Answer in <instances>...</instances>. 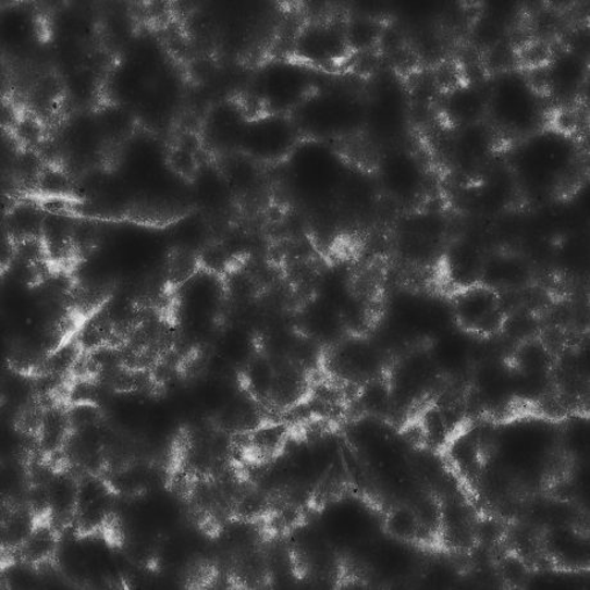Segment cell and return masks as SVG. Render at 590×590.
Segmentation results:
<instances>
[{"mask_svg": "<svg viewBox=\"0 0 590 590\" xmlns=\"http://www.w3.org/2000/svg\"><path fill=\"white\" fill-rule=\"evenodd\" d=\"M284 164L292 196L308 210L325 214L337 205L349 168L328 142L302 139Z\"/></svg>", "mask_w": 590, "mask_h": 590, "instance_id": "cell-1", "label": "cell"}, {"mask_svg": "<svg viewBox=\"0 0 590 590\" xmlns=\"http://www.w3.org/2000/svg\"><path fill=\"white\" fill-rule=\"evenodd\" d=\"M366 100L343 88H318L291 118L304 139L347 138L365 128Z\"/></svg>", "mask_w": 590, "mask_h": 590, "instance_id": "cell-2", "label": "cell"}, {"mask_svg": "<svg viewBox=\"0 0 590 590\" xmlns=\"http://www.w3.org/2000/svg\"><path fill=\"white\" fill-rule=\"evenodd\" d=\"M260 112L292 114L319 88L315 69L285 57L265 61L248 82Z\"/></svg>", "mask_w": 590, "mask_h": 590, "instance_id": "cell-3", "label": "cell"}, {"mask_svg": "<svg viewBox=\"0 0 590 590\" xmlns=\"http://www.w3.org/2000/svg\"><path fill=\"white\" fill-rule=\"evenodd\" d=\"M406 90L397 76L385 75L377 82L372 95L365 98V128L388 149L400 147L397 143L409 122Z\"/></svg>", "mask_w": 590, "mask_h": 590, "instance_id": "cell-4", "label": "cell"}, {"mask_svg": "<svg viewBox=\"0 0 590 590\" xmlns=\"http://www.w3.org/2000/svg\"><path fill=\"white\" fill-rule=\"evenodd\" d=\"M291 114L251 113L244 131L241 152L257 163H283L302 142Z\"/></svg>", "mask_w": 590, "mask_h": 590, "instance_id": "cell-5", "label": "cell"}, {"mask_svg": "<svg viewBox=\"0 0 590 590\" xmlns=\"http://www.w3.org/2000/svg\"><path fill=\"white\" fill-rule=\"evenodd\" d=\"M379 190L397 205H413L420 199L428 185L426 165L411 150L386 149L377 164Z\"/></svg>", "mask_w": 590, "mask_h": 590, "instance_id": "cell-6", "label": "cell"}, {"mask_svg": "<svg viewBox=\"0 0 590 590\" xmlns=\"http://www.w3.org/2000/svg\"><path fill=\"white\" fill-rule=\"evenodd\" d=\"M456 327L478 337L501 334L506 319L501 293L484 284H474L453 292L451 297Z\"/></svg>", "mask_w": 590, "mask_h": 590, "instance_id": "cell-7", "label": "cell"}, {"mask_svg": "<svg viewBox=\"0 0 590 590\" xmlns=\"http://www.w3.org/2000/svg\"><path fill=\"white\" fill-rule=\"evenodd\" d=\"M344 21H308L295 34L293 59L308 67L322 70L337 66L352 54L345 39Z\"/></svg>", "mask_w": 590, "mask_h": 590, "instance_id": "cell-8", "label": "cell"}, {"mask_svg": "<svg viewBox=\"0 0 590 590\" xmlns=\"http://www.w3.org/2000/svg\"><path fill=\"white\" fill-rule=\"evenodd\" d=\"M250 114L239 99L218 100L201 121L200 143L211 152L222 157L239 153Z\"/></svg>", "mask_w": 590, "mask_h": 590, "instance_id": "cell-9", "label": "cell"}, {"mask_svg": "<svg viewBox=\"0 0 590 590\" xmlns=\"http://www.w3.org/2000/svg\"><path fill=\"white\" fill-rule=\"evenodd\" d=\"M534 265L514 249L488 251L480 283L499 293L520 292L531 286Z\"/></svg>", "mask_w": 590, "mask_h": 590, "instance_id": "cell-10", "label": "cell"}, {"mask_svg": "<svg viewBox=\"0 0 590 590\" xmlns=\"http://www.w3.org/2000/svg\"><path fill=\"white\" fill-rule=\"evenodd\" d=\"M488 250L481 236L465 234L444 248L441 262L455 291L480 283Z\"/></svg>", "mask_w": 590, "mask_h": 590, "instance_id": "cell-11", "label": "cell"}, {"mask_svg": "<svg viewBox=\"0 0 590 590\" xmlns=\"http://www.w3.org/2000/svg\"><path fill=\"white\" fill-rule=\"evenodd\" d=\"M82 475L72 470L57 469L52 479L48 481L49 517L48 521L60 532L74 524L78 478Z\"/></svg>", "mask_w": 590, "mask_h": 590, "instance_id": "cell-12", "label": "cell"}, {"mask_svg": "<svg viewBox=\"0 0 590 590\" xmlns=\"http://www.w3.org/2000/svg\"><path fill=\"white\" fill-rule=\"evenodd\" d=\"M488 108L489 97L470 84L444 93V112L448 121L457 126H470L483 121Z\"/></svg>", "mask_w": 590, "mask_h": 590, "instance_id": "cell-13", "label": "cell"}, {"mask_svg": "<svg viewBox=\"0 0 590 590\" xmlns=\"http://www.w3.org/2000/svg\"><path fill=\"white\" fill-rule=\"evenodd\" d=\"M72 433L67 405L63 402L46 407L38 430V444L42 457L61 455Z\"/></svg>", "mask_w": 590, "mask_h": 590, "instance_id": "cell-14", "label": "cell"}, {"mask_svg": "<svg viewBox=\"0 0 590 590\" xmlns=\"http://www.w3.org/2000/svg\"><path fill=\"white\" fill-rule=\"evenodd\" d=\"M60 534L48 520L39 521L30 537L14 553H17L21 564L34 567L52 564L60 551Z\"/></svg>", "mask_w": 590, "mask_h": 590, "instance_id": "cell-15", "label": "cell"}, {"mask_svg": "<svg viewBox=\"0 0 590 590\" xmlns=\"http://www.w3.org/2000/svg\"><path fill=\"white\" fill-rule=\"evenodd\" d=\"M455 156L463 169L475 170L492 155L493 138L483 121L463 127L455 144Z\"/></svg>", "mask_w": 590, "mask_h": 590, "instance_id": "cell-16", "label": "cell"}, {"mask_svg": "<svg viewBox=\"0 0 590 590\" xmlns=\"http://www.w3.org/2000/svg\"><path fill=\"white\" fill-rule=\"evenodd\" d=\"M585 61L571 49H565L558 56L553 53L550 62L551 95L558 93L561 97L573 96L585 78Z\"/></svg>", "mask_w": 590, "mask_h": 590, "instance_id": "cell-17", "label": "cell"}, {"mask_svg": "<svg viewBox=\"0 0 590 590\" xmlns=\"http://www.w3.org/2000/svg\"><path fill=\"white\" fill-rule=\"evenodd\" d=\"M46 212L32 201H19L5 212V235L13 243L41 237Z\"/></svg>", "mask_w": 590, "mask_h": 590, "instance_id": "cell-18", "label": "cell"}, {"mask_svg": "<svg viewBox=\"0 0 590 590\" xmlns=\"http://www.w3.org/2000/svg\"><path fill=\"white\" fill-rule=\"evenodd\" d=\"M344 30L351 53H367L380 46L385 25L379 17L359 13L345 20Z\"/></svg>", "mask_w": 590, "mask_h": 590, "instance_id": "cell-19", "label": "cell"}, {"mask_svg": "<svg viewBox=\"0 0 590 590\" xmlns=\"http://www.w3.org/2000/svg\"><path fill=\"white\" fill-rule=\"evenodd\" d=\"M384 528L395 542L421 543L428 539L411 505H400L390 509Z\"/></svg>", "mask_w": 590, "mask_h": 590, "instance_id": "cell-20", "label": "cell"}, {"mask_svg": "<svg viewBox=\"0 0 590 590\" xmlns=\"http://www.w3.org/2000/svg\"><path fill=\"white\" fill-rule=\"evenodd\" d=\"M38 523L39 520L36 519L25 503L23 506L10 507L9 514L3 516V550L10 553L16 552L26 542V539L30 537Z\"/></svg>", "mask_w": 590, "mask_h": 590, "instance_id": "cell-21", "label": "cell"}, {"mask_svg": "<svg viewBox=\"0 0 590 590\" xmlns=\"http://www.w3.org/2000/svg\"><path fill=\"white\" fill-rule=\"evenodd\" d=\"M75 190V183L70 172L60 164H46L39 177L36 192L42 197L70 198Z\"/></svg>", "mask_w": 590, "mask_h": 590, "instance_id": "cell-22", "label": "cell"}, {"mask_svg": "<svg viewBox=\"0 0 590 590\" xmlns=\"http://www.w3.org/2000/svg\"><path fill=\"white\" fill-rule=\"evenodd\" d=\"M32 16L23 10H9L7 17H3V41H9L10 49H21L33 38Z\"/></svg>", "mask_w": 590, "mask_h": 590, "instance_id": "cell-23", "label": "cell"}, {"mask_svg": "<svg viewBox=\"0 0 590 590\" xmlns=\"http://www.w3.org/2000/svg\"><path fill=\"white\" fill-rule=\"evenodd\" d=\"M67 413L72 431L96 428L105 422V411L98 403H74L67 405Z\"/></svg>", "mask_w": 590, "mask_h": 590, "instance_id": "cell-24", "label": "cell"}, {"mask_svg": "<svg viewBox=\"0 0 590 590\" xmlns=\"http://www.w3.org/2000/svg\"><path fill=\"white\" fill-rule=\"evenodd\" d=\"M500 563V577L506 585L520 587L528 581L529 567L521 553L509 552Z\"/></svg>", "mask_w": 590, "mask_h": 590, "instance_id": "cell-25", "label": "cell"}]
</instances>
